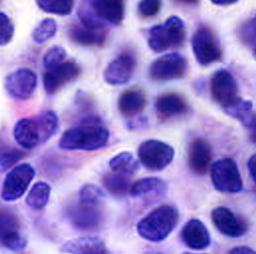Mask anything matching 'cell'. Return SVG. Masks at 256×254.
I'll return each instance as SVG.
<instances>
[{
  "label": "cell",
  "mask_w": 256,
  "mask_h": 254,
  "mask_svg": "<svg viewBox=\"0 0 256 254\" xmlns=\"http://www.w3.org/2000/svg\"><path fill=\"white\" fill-rule=\"evenodd\" d=\"M212 148L210 144L202 138H196L190 142L188 149V163L194 174H206L212 162Z\"/></svg>",
  "instance_id": "cell-16"
},
{
  "label": "cell",
  "mask_w": 256,
  "mask_h": 254,
  "mask_svg": "<svg viewBox=\"0 0 256 254\" xmlns=\"http://www.w3.org/2000/svg\"><path fill=\"white\" fill-rule=\"evenodd\" d=\"M36 118L40 125L44 144L54 136L56 131L58 130V116L54 112L48 110L41 112L38 116H36Z\"/></svg>",
  "instance_id": "cell-27"
},
{
  "label": "cell",
  "mask_w": 256,
  "mask_h": 254,
  "mask_svg": "<svg viewBox=\"0 0 256 254\" xmlns=\"http://www.w3.org/2000/svg\"><path fill=\"white\" fill-rule=\"evenodd\" d=\"M5 86L8 94L13 98L28 100L36 91L37 76L29 68H20L8 76Z\"/></svg>",
  "instance_id": "cell-12"
},
{
  "label": "cell",
  "mask_w": 256,
  "mask_h": 254,
  "mask_svg": "<svg viewBox=\"0 0 256 254\" xmlns=\"http://www.w3.org/2000/svg\"><path fill=\"white\" fill-rule=\"evenodd\" d=\"M66 56V52L61 46L52 47L46 51L44 56V65L46 69L50 70L64 63Z\"/></svg>",
  "instance_id": "cell-35"
},
{
  "label": "cell",
  "mask_w": 256,
  "mask_h": 254,
  "mask_svg": "<svg viewBox=\"0 0 256 254\" xmlns=\"http://www.w3.org/2000/svg\"><path fill=\"white\" fill-rule=\"evenodd\" d=\"M138 158L145 168L152 171H162L173 161L174 148L158 140H148L140 144Z\"/></svg>",
  "instance_id": "cell-6"
},
{
  "label": "cell",
  "mask_w": 256,
  "mask_h": 254,
  "mask_svg": "<svg viewBox=\"0 0 256 254\" xmlns=\"http://www.w3.org/2000/svg\"><path fill=\"white\" fill-rule=\"evenodd\" d=\"M248 128H249V131H250V140H252V142L256 144V116L252 117Z\"/></svg>",
  "instance_id": "cell-39"
},
{
  "label": "cell",
  "mask_w": 256,
  "mask_h": 254,
  "mask_svg": "<svg viewBox=\"0 0 256 254\" xmlns=\"http://www.w3.org/2000/svg\"><path fill=\"white\" fill-rule=\"evenodd\" d=\"M210 177L214 188L222 193H238L242 189L238 165L233 159L222 158L216 160L210 168Z\"/></svg>",
  "instance_id": "cell-5"
},
{
  "label": "cell",
  "mask_w": 256,
  "mask_h": 254,
  "mask_svg": "<svg viewBox=\"0 0 256 254\" xmlns=\"http://www.w3.org/2000/svg\"><path fill=\"white\" fill-rule=\"evenodd\" d=\"M44 12L58 16H68L74 8V0H36Z\"/></svg>",
  "instance_id": "cell-28"
},
{
  "label": "cell",
  "mask_w": 256,
  "mask_h": 254,
  "mask_svg": "<svg viewBox=\"0 0 256 254\" xmlns=\"http://www.w3.org/2000/svg\"><path fill=\"white\" fill-rule=\"evenodd\" d=\"M34 176V167L28 163H22L12 168L6 174L2 184V200L12 202L21 198L28 190Z\"/></svg>",
  "instance_id": "cell-7"
},
{
  "label": "cell",
  "mask_w": 256,
  "mask_h": 254,
  "mask_svg": "<svg viewBox=\"0 0 256 254\" xmlns=\"http://www.w3.org/2000/svg\"><path fill=\"white\" fill-rule=\"evenodd\" d=\"M72 226L81 231L97 230L104 223V212L100 204H84L78 201L66 211Z\"/></svg>",
  "instance_id": "cell-8"
},
{
  "label": "cell",
  "mask_w": 256,
  "mask_h": 254,
  "mask_svg": "<svg viewBox=\"0 0 256 254\" xmlns=\"http://www.w3.org/2000/svg\"><path fill=\"white\" fill-rule=\"evenodd\" d=\"M184 244L193 250H202L210 244V232L201 220L192 219L185 224L181 232Z\"/></svg>",
  "instance_id": "cell-17"
},
{
  "label": "cell",
  "mask_w": 256,
  "mask_h": 254,
  "mask_svg": "<svg viewBox=\"0 0 256 254\" xmlns=\"http://www.w3.org/2000/svg\"><path fill=\"white\" fill-rule=\"evenodd\" d=\"M248 167L252 178L256 183V153L250 156V158L248 160Z\"/></svg>",
  "instance_id": "cell-38"
},
{
  "label": "cell",
  "mask_w": 256,
  "mask_h": 254,
  "mask_svg": "<svg viewBox=\"0 0 256 254\" xmlns=\"http://www.w3.org/2000/svg\"><path fill=\"white\" fill-rule=\"evenodd\" d=\"M0 242L2 247L14 252L24 250L28 244L26 238L22 236L20 231L0 234Z\"/></svg>",
  "instance_id": "cell-32"
},
{
  "label": "cell",
  "mask_w": 256,
  "mask_h": 254,
  "mask_svg": "<svg viewBox=\"0 0 256 254\" xmlns=\"http://www.w3.org/2000/svg\"><path fill=\"white\" fill-rule=\"evenodd\" d=\"M186 72V61L177 53L164 55L154 60L149 69V76L154 81H169L182 78Z\"/></svg>",
  "instance_id": "cell-9"
},
{
  "label": "cell",
  "mask_w": 256,
  "mask_h": 254,
  "mask_svg": "<svg viewBox=\"0 0 256 254\" xmlns=\"http://www.w3.org/2000/svg\"><path fill=\"white\" fill-rule=\"evenodd\" d=\"M240 39L256 59V16L248 20L240 28Z\"/></svg>",
  "instance_id": "cell-31"
},
{
  "label": "cell",
  "mask_w": 256,
  "mask_h": 254,
  "mask_svg": "<svg viewBox=\"0 0 256 254\" xmlns=\"http://www.w3.org/2000/svg\"><path fill=\"white\" fill-rule=\"evenodd\" d=\"M1 33H0V42L1 45L4 46L12 40L13 35H14V24L12 23L10 19L1 12Z\"/></svg>",
  "instance_id": "cell-37"
},
{
  "label": "cell",
  "mask_w": 256,
  "mask_h": 254,
  "mask_svg": "<svg viewBox=\"0 0 256 254\" xmlns=\"http://www.w3.org/2000/svg\"><path fill=\"white\" fill-rule=\"evenodd\" d=\"M156 109L158 117L165 120L186 114L188 105L182 96L170 92L161 95L157 99Z\"/></svg>",
  "instance_id": "cell-19"
},
{
  "label": "cell",
  "mask_w": 256,
  "mask_h": 254,
  "mask_svg": "<svg viewBox=\"0 0 256 254\" xmlns=\"http://www.w3.org/2000/svg\"><path fill=\"white\" fill-rule=\"evenodd\" d=\"M177 1L182 3H194L196 2V0H177Z\"/></svg>",
  "instance_id": "cell-42"
},
{
  "label": "cell",
  "mask_w": 256,
  "mask_h": 254,
  "mask_svg": "<svg viewBox=\"0 0 256 254\" xmlns=\"http://www.w3.org/2000/svg\"><path fill=\"white\" fill-rule=\"evenodd\" d=\"M14 138L20 146L26 149H32L42 144L41 131L36 117L18 120L14 125Z\"/></svg>",
  "instance_id": "cell-18"
},
{
  "label": "cell",
  "mask_w": 256,
  "mask_h": 254,
  "mask_svg": "<svg viewBox=\"0 0 256 254\" xmlns=\"http://www.w3.org/2000/svg\"><path fill=\"white\" fill-rule=\"evenodd\" d=\"M237 1L238 0H212L213 4H217V5H230Z\"/></svg>",
  "instance_id": "cell-41"
},
{
  "label": "cell",
  "mask_w": 256,
  "mask_h": 254,
  "mask_svg": "<svg viewBox=\"0 0 256 254\" xmlns=\"http://www.w3.org/2000/svg\"><path fill=\"white\" fill-rule=\"evenodd\" d=\"M230 253L236 254H249V253H256L252 248L248 246H238L236 248H232L230 251Z\"/></svg>",
  "instance_id": "cell-40"
},
{
  "label": "cell",
  "mask_w": 256,
  "mask_h": 254,
  "mask_svg": "<svg viewBox=\"0 0 256 254\" xmlns=\"http://www.w3.org/2000/svg\"><path fill=\"white\" fill-rule=\"evenodd\" d=\"M180 220L178 209L170 204H164L149 212L137 224V232L150 242H160L168 237Z\"/></svg>",
  "instance_id": "cell-2"
},
{
  "label": "cell",
  "mask_w": 256,
  "mask_h": 254,
  "mask_svg": "<svg viewBox=\"0 0 256 254\" xmlns=\"http://www.w3.org/2000/svg\"><path fill=\"white\" fill-rule=\"evenodd\" d=\"M166 185L162 179L156 176H149L137 180L132 184L130 193L134 198H140L148 195L162 194L166 190Z\"/></svg>",
  "instance_id": "cell-23"
},
{
  "label": "cell",
  "mask_w": 256,
  "mask_h": 254,
  "mask_svg": "<svg viewBox=\"0 0 256 254\" xmlns=\"http://www.w3.org/2000/svg\"><path fill=\"white\" fill-rule=\"evenodd\" d=\"M212 220L221 233L225 236L238 238L248 232V223L237 216L230 208L220 206L212 212Z\"/></svg>",
  "instance_id": "cell-14"
},
{
  "label": "cell",
  "mask_w": 256,
  "mask_h": 254,
  "mask_svg": "<svg viewBox=\"0 0 256 254\" xmlns=\"http://www.w3.org/2000/svg\"><path fill=\"white\" fill-rule=\"evenodd\" d=\"M162 7V0H141L138 10L144 17H153L160 12Z\"/></svg>",
  "instance_id": "cell-36"
},
{
  "label": "cell",
  "mask_w": 256,
  "mask_h": 254,
  "mask_svg": "<svg viewBox=\"0 0 256 254\" xmlns=\"http://www.w3.org/2000/svg\"><path fill=\"white\" fill-rule=\"evenodd\" d=\"M26 154L22 151L14 148H2L0 154V168L1 172L8 170L14 164L25 157Z\"/></svg>",
  "instance_id": "cell-34"
},
{
  "label": "cell",
  "mask_w": 256,
  "mask_h": 254,
  "mask_svg": "<svg viewBox=\"0 0 256 254\" xmlns=\"http://www.w3.org/2000/svg\"><path fill=\"white\" fill-rule=\"evenodd\" d=\"M136 66L134 56L129 52H124L108 64L104 71V80L113 86L126 84L132 79Z\"/></svg>",
  "instance_id": "cell-15"
},
{
  "label": "cell",
  "mask_w": 256,
  "mask_h": 254,
  "mask_svg": "<svg viewBox=\"0 0 256 254\" xmlns=\"http://www.w3.org/2000/svg\"><path fill=\"white\" fill-rule=\"evenodd\" d=\"M80 72V66L76 63L73 61L62 63L44 74L42 78L44 89L48 94H56L65 85L78 78Z\"/></svg>",
  "instance_id": "cell-13"
},
{
  "label": "cell",
  "mask_w": 256,
  "mask_h": 254,
  "mask_svg": "<svg viewBox=\"0 0 256 254\" xmlns=\"http://www.w3.org/2000/svg\"><path fill=\"white\" fill-rule=\"evenodd\" d=\"M192 43L194 56L201 65H209L222 57L220 44L208 28H198L192 37Z\"/></svg>",
  "instance_id": "cell-10"
},
{
  "label": "cell",
  "mask_w": 256,
  "mask_h": 254,
  "mask_svg": "<svg viewBox=\"0 0 256 254\" xmlns=\"http://www.w3.org/2000/svg\"><path fill=\"white\" fill-rule=\"evenodd\" d=\"M186 30L177 16H170L162 24L152 27L148 33V45L152 51L164 52L184 44Z\"/></svg>",
  "instance_id": "cell-3"
},
{
  "label": "cell",
  "mask_w": 256,
  "mask_h": 254,
  "mask_svg": "<svg viewBox=\"0 0 256 254\" xmlns=\"http://www.w3.org/2000/svg\"><path fill=\"white\" fill-rule=\"evenodd\" d=\"M110 133L97 119L88 118L68 129L60 138L58 147L66 151H94L106 145Z\"/></svg>",
  "instance_id": "cell-1"
},
{
  "label": "cell",
  "mask_w": 256,
  "mask_h": 254,
  "mask_svg": "<svg viewBox=\"0 0 256 254\" xmlns=\"http://www.w3.org/2000/svg\"><path fill=\"white\" fill-rule=\"evenodd\" d=\"M125 14L124 0H88L78 11V16L104 26L120 25Z\"/></svg>",
  "instance_id": "cell-4"
},
{
  "label": "cell",
  "mask_w": 256,
  "mask_h": 254,
  "mask_svg": "<svg viewBox=\"0 0 256 254\" xmlns=\"http://www.w3.org/2000/svg\"><path fill=\"white\" fill-rule=\"evenodd\" d=\"M146 105V96L137 89L125 91L118 99V111L126 118H132L142 113Z\"/></svg>",
  "instance_id": "cell-21"
},
{
  "label": "cell",
  "mask_w": 256,
  "mask_h": 254,
  "mask_svg": "<svg viewBox=\"0 0 256 254\" xmlns=\"http://www.w3.org/2000/svg\"><path fill=\"white\" fill-rule=\"evenodd\" d=\"M130 176L112 172L104 175L102 184L108 192L114 196H124L130 192L132 180Z\"/></svg>",
  "instance_id": "cell-24"
},
{
  "label": "cell",
  "mask_w": 256,
  "mask_h": 254,
  "mask_svg": "<svg viewBox=\"0 0 256 254\" xmlns=\"http://www.w3.org/2000/svg\"><path fill=\"white\" fill-rule=\"evenodd\" d=\"M57 25L52 19L42 20L34 28L32 33V38L36 44H42L52 39L56 35Z\"/></svg>",
  "instance_id": "cell-30"
},
{
  "label": "cell",
  "mask_w": 256,
  "mask_h": 254,
  "mask_svg": "<svg viewBox=\"0 0 256 254\" xmlns=\"http://www.w3.org/2000/svg\"><path fill=\"white\" fill-rule=\"evenodd\" d=\"M210 92L212 98L225 110L240 99L236 79L230 72L224 69L216 72L212 76Z\"/></svg>",
  "instance_id": "cell-11"
},
{
  "label": "cell",
  "mask_w": 256,
  "mask_h": 254,
  "mask_svg": "<svg viewBox=\"0 0 256 254\" xmlns=\"http://www.w3.org/2000/svg\"><path fill=\"white\" fill-rule=\"evenodd\" d=\"M70 37L76 44L82 46H100L106 38L104 29L92 28L81 24L80 26L70 28Z\"/></svg>",
  "instance_id": "cell-22"
},
{
  "label": "cell",
  "mask_w": 256,
  "mask_h": 254,
  "mask_svg": "<svg viewBox=\"0 0 256 254\" xmlns=\"http://www.w3.org/2000/svg\"><path fill=\"white\" fill-rule=\"evenodd\" d=\"M102 189L94 184H85L80 189L78 201L84 204H100L104 198Z\"/></svg>",
  "instance_id": "cell-33"
},
{
  "label": "cell",
  "mask_w": 256,
  "mask_h": 254,
  "mask_svg": "<svg viewBox=\"0 0 256 254\" xmlns=\"http://www.w3.org/2000/svg\"><path fill=\"white\" fill-rule=\"evenodd\" d=\"M50 196V187L44 181H38L32 186L26 197V203L30 208L40 210L46 206Z\"/></svg>",
  "instance_id": "cell-26"
},
{
  "label": "cell",
  "mask_w": 256,
  "mask_h": 254,
  "mask_svg": "<svg viewBox=\"0 0 256 254\" xmlns=\"http://www.w3.org/2000/svg\"><path fill=\"white\" fill-rule=\"evenodd\" d=\"M109 166L112 172L132 176L138 171V163L132 153L122 152L110 159Z\"/></svg>",
  "instance_id": "cell-25"
},
{
  "label": "cell",
  "mask_w": 256,
  "mask_h": 254,
  "mask_svg": "<svg viewBox=\"0 0 256 254\" xmlns=\"http://www.w3.org/2000/svg\"><path fill=\"white\" fill-rule=\"evenodd\" d=\"M225 111L228 115L240 120V122L246 127L249 125L253 117L252 114V103L241 98Z\"/></svg>",
  "instance_id": "cell-29"
},
{
  "label": "cell",
  "mask_w": 256,
  "mask_h": 254,
  "mask_svg": "<svg viewBox=\"0 0 256 254\" xmlns=\"http://www.w3.org/2000/svg\"><path fill=\"white\" fill-rule=\"evenodd\" d=\"M61 252L73 254L108 253L106 244L96 236H84L72 239L62 244Z\"/></svg>",
  "instance_id": "cell-20"
}]
</instances>
